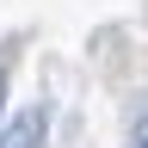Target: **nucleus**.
<instances>
[{"label":"nucleus","mask_w":148,"mask_h":148,"mask_svg":"<svg viewBox=\"0 0 148 148\" xmlns=\"http://www.w3.org/2000/svg\"><path fill=\"white\" fill-rule=\"evenodd\" d=\"M43 105H25L18 117H6V130H0V148H37L43 142Z\"/></svg>","instance_id":"obj_1"},{"label":"nucleus","mask_w":148,"mask_h":148,"mask_svg":"<svg viewBox=\"0 0 148 148\" xmlns=\"http://www.w3.org/2000/svg\"><path fill=\"white\" fill-rule=\"evenodd\" d=\"M130 148H148V92H142L136 117H130Z\"/></svg>","instance_id":"obj_2"},{"label":"nucleus","mask_w":148,"mask_h":148,"mask_svg":"<svg viewBox=\"0 0 148 148\" xmlns=\"http://www.w3.org/2000/svg\"><path fill=\"white\" fill-rule=\"evenodd\" d=\"M0 105H6V74H0Z\"/></svg>","instance_id":"obj_3"}]
</instances>
